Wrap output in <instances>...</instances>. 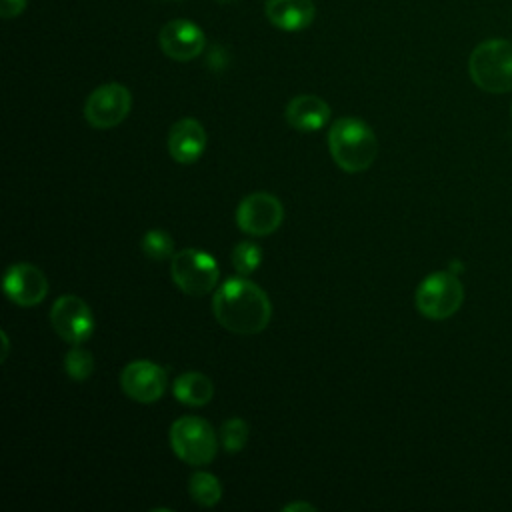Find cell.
<instances>
[{
    "mask_svg": "<svg viewBox=\"0 0 512 512\" xmlns=\"http://www.w3.org/2000/svg\"><path fill=\"white\" fill-rule=\"evenodd\" d=\"M212 310L220 326L240 336L262 332L272 318L268 294L244 276L228 278L216 288Z\"/></svg>",
    "mask_w": 512,
    "mask_h": 512,
    "instance_id": "6da1fadb",
    "label": "cell"
},
{
    "mask_svg": "<svg viewBox=\"0 0 512 512\" xmlns=\"http://www.w3.org/2000/svg\"><path fill=\"white\" fill-rule=\"evenodd\" d=\"M330 156L344 172H362L372 166L378 154L374 130L360 118H338L328 130Z\"/></svg>",
    "mask_w": 512,
    "mask_h": 512,
    "instance_id": "7a4b0ae2",
    "label": "cell"
},
{
    "mask_svg": "<svg viewBox=\"0 0 512 512\" xmlns=\"http://www.w3.org/2000/svg\"><path fill=\"white\" fill-rule=\"evenodd\" d=\"M472 82L490 94L512 90V40L490 38L480 42L468 58Z\"/></svg>",
    "mask_w": 512,
    "mask_h": 512,
    "instance_id": "3957f363",
    "label": "cell"
},
{
    "mask_svg": "<svg viewBox=\"0 0 512 512\" xmlns=\"http://www.w3.org/2000/svg\"><path fill=\"white\" fill-rule=\"evenodd\" d=\"M414 302L424 318L446 320L460 310L464 302V286L450 270H438L418 284Z\"/></svg>",
    "mask_w": 512,
    "mask_h": 512,
    "instance_id": "277c9868",
    "label": "cell"
},
{
    "mask_svg": "<svg viewBox=\"0 0 512 512\" xmlns=\"http://www.w3.org/2000/svg\"><path fill=\"white\" fill-rule=\"evenodd\" d=\"M172 452L190 466L210 464L218 452L214 428L200 416H182L170 426Z\"/></svg>",
    "mask_w": 512,
    "mask_h": 512,
    "instance_id": "5b68a950",
    "label": "cell"
},
{
    "mask_svg": "<svg viewBox=\"0 0 512 512\" xmlns=\"http://www.w3.org/2000/svg\"><path fill=\"white\" fill-rule=\"evenodd\" d=\"M172 282L188 296H206L216 290L220 268L212 254L198 248L178 250L170 260Z\"/></svg>",
    "mask_w": 512,
    "mask_h": 512,
    "instance_id": "8992f818",
    "label": "cell"
},
{
    "mask_svg": "<svg viewBox=\"0 0 512 512\" xmlns=\"http://www.w3.org/2000/svg\"><path fill=\"white\" fill-rule=\"evenodd\" d=\"M132 108V94L124 84L108 82L90 92L84 104V118L92 128L108 130L124 122Z\"/></svg>",
    "mask_w": 512,
    "mask_h": 512,
    "instance_id": "52a82bcc",
    "label": "cell"
},
{
    "mask_svg": "<svg viewBox=\"0 0 512 512\" xmlns=\"http://www.w3.org/2000/svg\"><path fill=\"white\" fill-rule=\"evenodd\" d=\"M284 220L280 200L270 192H252L236 208V226L250 236H268Z\"/></svg>",
    "mask_w": 512,
    "mask_h": 512,
    "instance_id": "ba28073f",
    "label": "cell"
},
{
    "mask_svg": "<svg viewBox=\"0 0 512 512\" xmlns=\"http://www.w3.org/2000/svg\"><path fill=\"white\" fill-rule=\"evenodd\" d=\"M50 322H52V328L56 330V334L72 346L86 342L94 334V328H96L90 306L82 298L72 296V294L60 296L52 304Z\"/></svg>",
    "mask_w": 512,
    "mask_h": 512,
    "instance_id": "9c48e42d",
    "label": "cell"
},
{
    "mask_svg": "<svg viewBox=\"0 0 512 512\" xmlns=\"http://www.w3.org/2000/svg\"><path fill=\"white\" fill-rule=\"evenodd\" d=\"M168 384L166 370L150 360H134L124 366L120 386L138 404H152L162 398Z\"/></svg>",
    "mask_w": 512,
    "mask_h": 512,
    "instance_id": "30bf717a",
    "label": "cell"
},
{
    "mask_svg": "<svg viewBox=\"0 0 512 512\" xmlns=\"http://www.w3.org/2000/svg\"><path fill=\"white\" fill-rule=\"evenodd\" d=\"M4 294L22 308L40 304L48 294V278L44 272L28 262L12 264L4 274Z\"/></svg>",
    "mask_w": 512,
    "mask_h": 512,
    "instance_id": "8fae6325",
    "label": "cell"
},
{
    "mask_svg": "<svg viewBox=\"0 0 512 512\" xmlns=\"http://www.w3.org/2000/svg\"><path fill=\"white\" fill-rule=\"evenodd\" d=\"M160 50L178 62H188L202 54L206 46L204 32L190 20L176 18L166 22L158 32Z\"/></svg>",
    "mask_w": 512,
    "mask_h": 512,
    "instance_id": "7c38bea8",
    "label": "cell"
},
{
    "mask_svg": "<svg viewBox=\"0 0 512 512\" xmlns=\"http://www.w3.org/2000/svg\"><path fill=\"white\" fill-rule=\"evenodd\" d=\"M208 136L196 118H182L172 124L168 134L170 156L180 164H194L206 150Z\"/></svg>",
    "mask_w": 512,
    "mask_h": 512,
    "instance_id": "4fadbf2b",
    "label": "cell"
},
{
    "mask_svg": "<svg viewBox=\"0 0 512 512\" xmlns=\"http://www.w3.org/2000/svg\"><path fill=\"white\" fill-rule=\"evenodd\" d=\"M284 118L298 132H316L330 120V106L320 96L298 94L286 104Z\"/></svg>",
    "mask_w": 512,
    "mask_h": 512,
    "instance_id": "5bb4252c",
    "label": "cell"
},
{
    "mask_svg": "<svg viewBox=\"0 0 512 512\" xmlns=\"http://www.w3.org/2000/svg\"><path fill=\"white\" fill-rule=\"evenodd\" d=\"M264 12L272 26L286 32L308 28L316 16L312 0H266Z\"/></svg>",
    "mask_w": 512,
    "mask_h": 512,
    "instance_id": "9a60e30c",
    "label": "cell"
},
{
    "mask_svg": "<svg viewBox=\"0 0 512 512\" xmlns=\"http://www.w3.org/2000/svg\"><path fill=\"white\" fill-rule=\"evenodd\" d=\"M172 392L178 402L196 408V406H206L212 400L214 384L202 372H184L174 380Z\"/></svg>",
    "mask_w": 512,
    "mask_h": 512,
    "instance_id": "2e32d148",
    "label": "cell"
},
{
    "mask_svg": "<svg viewBox=\"0 0 512 512\" xmlns=\"http://www.w3.org/2000/svg\"><path fill=\"white\" fill-rule=\"evenodd\" d=\"M188 494L196 504L210 508L220 502L222 484L214 474L198 470L188 478Z\"/></svg>",
    "mask_w": 512,
    "mask_h": 512,
    "instance_id": "e0dca14e",
    "label": "cell"
},
{
    "mask_svg": "<svg viewBox=\"0 0 512 512\" xmlns=\"http://www.w3.org/2000/svg\"><path fill=\"white\" fill-rule=\"evenodd\" d=\"M262 262V250L252 240H242L232 250V266L240 276H250Z\"/></svg>",
    "mask_w": 512,
    "mask_h": 512,
    "instance_id": "ac0fdd59",
    "label": "cell"
},
{
    "mask_svg": "<svg viewBox=\"0 0 512 512\" xmlns=\"http://www.w3.org/2000/svg\"><path fill=\"white\" fill-rule=\"evenodd\" d=\"M248 424L246 420L234 416L228 418L222 428H220V444L228 454H238L240 450H244L246 442H248Z\"/></svg>",
    "mask_w": 512,
    "mask_h": 512,
    "instance_id": "d6986e66",
    "label": "cell"
},
{
    "mask_svg": "<svg viewBox=\"0 0 512 512\" xmlns=\"http://www.w3.org/2000/svg\"><path fill=\"white\" fill-rule=\"evenodd\" d=\"M140 248L150 260H164L168 256H174L172 236L164 230H158V228H152L142 236Z\"/></svg>",
    "mask_w": 512,
    "mask_h": 512,
    "instance_id": "ffe728a7",
    "label": "cell"
},
{
    "mask_svg": "<svg viewBox=\"0 0 512 512\" xmlns=\"http://www.w3.org/2000/svg\"><path fill=\"white\" fill-rule=\"evenodd\" d=\"M64 370L72 380L82 382L94 372V356L86 348H80V344H76L64 356Z\"/></svg>",
    "mask_w": 512,
    "mask_h": 512,
    "instance_id": "44dd1931",
    "label": "cell"
},
{
    "mask_svg": "<svg viewBox=\"0 0 512 512\" xmlns=\"http://www.w3.org/2000/svg\"><path fill=\"white\" fill-rule=\"evenodd\" d=\"M28 0H2L0 6V16L2 18H16L26 10Z\"/></svg>",
    "mask_w": 512,
    "mask_h": 512,
    "instance_id": "7402d4cb",
    "label": "cell"
},
{
    "mask_svg": "<svg viewBox=\"0 0 512 512\" xmlns=\"http://www.w3.org/2000/svg\"><path fill=\"white\" fill-rule=\"evenodd\" d=\"M282 510L284 512H296V510H310V512H314L316 506H312L308 502H292V504H286Z\"/></svg>",
    "mask_w": 512,
    "mask_h": 512,
    "instance_id": "603a6c76",
    "label": "cell"
},
{
    "mask_svg": "<svg viewBox=\"0 0 512 512\" xmlns=\"http://www.w3.org/2000/svg\"><path fill=\"white\" fill-rule=\"evenodd\" d=\"M0 336H2V342H4V352H2V360H4L8 356V336H6V332H2Z\"/></svg>",
    "mask_w": 512,
    "mask_h": 512,
    "instance_id": "cb8c5ba5",
    "label": "cell"
},
{
    "mask_svg": "<svg viewBox=\"0 0 512 512\" xmlns=\"http://www.w3.org/2000/svg\"><path fill=\"white\" fill-rule=\"evenodd\" d=\"M216 2H220V4H228V2H232V0H216Z\"/></svg>",
    "mask_w": 512,
    "mask_h": 512,
    "instance_id": "d4e9b609",
    "label": "cell"
}]
</instances>
